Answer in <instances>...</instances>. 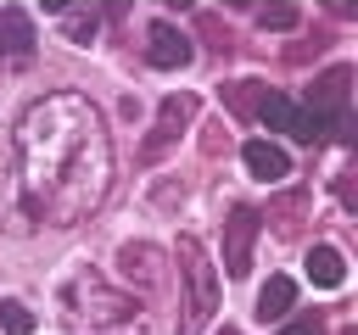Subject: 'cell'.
Masks as SVG:
<instances>
[{
  "label": "cell",
  "mask_w": 358,
  "mask_h": 335,
  "mask_svg": "<svg viewBox=\"0 0 358 335\" xmlns=\"http://www.w3.org/2000/svg\"><path fill=\"white\" fill-rule=\"evenodd\" d=\"M17 173L34 218L56 229L90 218L112 179V140L95 100H84L78 89L34 100L17 123Z\"/></svg>",
  "instance_id": "6da1fadb"
},
{
  "label": "cell",
  "mask_w": 358,
  "mask_h": 335,
  "mask_svg": "<svg viewBox=\"0 0 358 335\" xmlns=\"http://www.w3.org/2000/svg\"><path fill=\"white\" fill-rule=\"evenodd\" d=\"M62 318H67L73 335H112L117 324L134 318V302L117 296L112 285H101L95 274H78V279H67V290H62Z\"/></svg>",
  "instance_id": "7a4b0ae2"
},
{
  "label": "cell",
  "mask_w": 358,
  "mask_h": 335,
  "mask_svg": "<svg viewBox=\"0 0 358 335\" xmlns=\"http://www.w3.org/2000/svg\"><path fill=\"white\" fill-rule=\"evenodd\" d=\"M179 279H185V318H179V335H201L207 318L218 313V268L207 262L201 240L196 234H179Z\"/></svg>",
  "instance_id": "3957f363"
},
{
  "label": "cell",
  "mask_w": 358,
  "mask_h": 335,
  "mask_svg": "<svg viewBox=\"0 0 358 335\" xmlns=\"http://www.w3.org/2000/svg\"><path fill=\"white\" fill-rule=\"evenodd\" d=\"M257 117H263L274 134H291L296 145H313V140L324 134V123H319L308 106H296L291 95H274V89H263V100H257Z\"/></svg>",
  "instance_id": "277c9868"
},
{
  "label": "cell",
  "mask_w": 358,
  "mask_h": 335,
  "mask_svg": "<svg viewBox=\"0 0 358 335\" xmlns=\"http://www.w3.org/2000/svg\"><path fill=\"white\" fill-rule=\"evenodd\" d=\"M257 229H263V218L252 207H235L229 212V223H224V274L229 279H246L252 274V240H257Z\"/></svg>",
  "instance_id": "5b68a950"
},
{
  "label": "cell",
  "mask_w": 358,
  "mask_h": 335,
  "mask_svg": "<svg viewBox=\"0 0 358 335\" xmlns=\"http://www.w3.org/2000/svg\"><path fill=\"white\" fill-rule=\"evenodd\" d=\"M347 84H352V67L336 61L324 78H313V89H308V112H313L319 123H347Z\"/></svg>",
  "instance_id": "8992f818"
},
{
  "label": "cell",
  "mask_w": 358,
  "mask_h": 335,
  "mask_svg": "<svg viewBox=\"0 0 358 335\" xmlns=\"http://www.w3.org/2000/svg\"><path fill=\"white\" fill-rule=\"evenodd\" d=\"M151 45H145V61L151 67H162V73H173V67H190V34H179L173 22H151V34H145Z\"/></svg>",
  "instance_id": "52a82bcc"
},
{
  "label": "cell",
  "mask_w": 358,
  "mask_h": 335,
  "mask_svg": "<svg viewBox=\"0 0 358 335\" xmlns=\"http://www.w3.org/2000/svg\"><path fill=\"white\" fill-rule=\"evenodd\" d=\"M34 45H39V34H34L28 11L22 6H0V56L6 61H28Z\"/></svg>",
  "instance_id": "ba28073f"
},
{
  "label": "cell",
  "mask_w": 358,
  "mask_h": 335,
  "mask_svg": "<svg viewBox=\"0 0 358 335\" xmlns=\"http://www.w3.org/2000/svg\"><path fill=\"white\" fill-rule=\"evenodd\" d=\"M190 112H196V100H190V95H168V100H162V117H157V128H151V140H145V156L168 151V145L179 140V128L190 123Z\"/></svg>",
  "instance_id": "9c48e42d"
},
{
  "label": "cell",
  "mask_w": 358,
  "mask_h": 335,
  "mask_svg": "<svg viewBox=\"0 0 358 335\" xmlns=\"http://www.w3.org/2000/svg\"><path fill=\"white\" fill-rule=\"evenodd\" d=\"M241 156H246L252 179H263V184H274V179H285V173H291V156H285L280 145H268V140H246V145H241Z\"/></svg>",
  "instance_id": "30bf717a"
},
{
  "label": "cell",
  "mask_w": 358,
  "mask_h": 335,
  "mask_svg": "<svg viewBox=\"0 0 358 335\" xmlns=\"http://www.w3.org/2000/svg\"><path fill=\"white\" fill-rule=\"evenodd\" d=\"M291 302H296V279L274 274V279L257 290V318H263V324H268V318H285V313H291Z\"/></svg>",
  "instance_id": "8fae6325"
},
{
  "label": "cell",
  "mask_w": 358,
  "mask_h": 335,
  "mask_svg": "<svg viewBox=\"0 0 358 335\" xmlns=\"http://www.w3.org/2000/svg\"><path fill=\"white\" fill-rule=\"evenodd\" d=\"M308 279H313V285H324V290H336V285L347 279L341 251H336V246H313V251H308Z\"/></svg>",
  "instance_id": "7c38bea8"
},
{
  "label": "cell",
  "mask_w": 358,
  "mask_h": 335,
  "mask_svg": "<svg viewBox=\"0 0 358 335\" xmlns=\"http://www.w3.org/2000/svg\"><path fill=\"white\" fill-rule=\"evenodd\" d=\"M117 268H123L129 279L151 285V279H157V251H151V246H123V251H117Z\"/></svg>",
  "instance_id": "4fadbf2b"
},
{
  "label": "cell",
  "mask_w": 358,
  "mask_h": 335,
  "mask_svg": "<svg viewBox=\"0 0 358 335\" xmlns=\"http://www.w3.org/2000/svg\"><path fill=\"white\" fill-rule=\"evenodd\" d=\"M296 22H302V11H296L291 0H274V6L257 11V28H296Z\"/></svg>",
  "instance_id": "5bb4252c"
},
{
  "label": "cell",
  "mask_w": 358,
  "mask_h": 335,
  "mask_svg": "<svg viewBox=\"0 0 358 335\" xmlns=\"http://www.w3.org/2000/svg\"><path fill=\"white\" fill-rule=\"evenodd\" d=\"M0 324H6V335H34V313L22 302H0Z\"/></svg>",
  "instance_id": "9a60e30c"
},
{
  "label": "cell",
  "mask_w": 358,
  "mask_h": 335,
  "mask_svg": "<svg viewBox=\"0 0 358 335\" xmlns=\"http://www.w3.org/2000/svg\"><path fill=\"white\" fill-rule=\"evenodd\" d=\"M95 34H101V17H95V11H73V17H67V39H73V45H90Z\"/></svg>",
  "instance_id": "2e32d148"
},
{
  "label": "cell",
  "mask_w": 358,
  "mask_h": 335,
  "mask_svg": "<svg viewBox=\"0 0 358 335\" xmlns=\"http://www.w3.org/2000/svg\"><path fill=\"white\" fill-rule=\"evenodd\" d=\"M280 335H324V324H319V318L308 313V318H296V324H285Z\"/></svg>",
  "instance_id": "e0dca14e"
},
{
  "label": "cell",
  "mask_w": 358,
  "mask_h": 335,
  "mask_svg": "<svg viewBox=\"0 0 358 335\" xmlns=\"http://www.w3.org/2000/svg\"><path fill=\"white\" fill-rule=\"evenodd\" d=\"M218 335H241V329H218Z\"/></svg>",
  "instance_id": "ac0fdd59"
},
{
  "label": "cell",
  "mask_w": 358,
  "mask_h": 335,
  "mask_svg": "<svg viewBox=\"0 0 358 335\" xmlns=\"http://www.w3.org/2000/svg\"><path fill=\"white\" fill-rule=\"evenodd\" d=\"M341 335H358V329H341Z\"/></svg>",
  "instance_id": "d6986e66"
}]
</instances>
